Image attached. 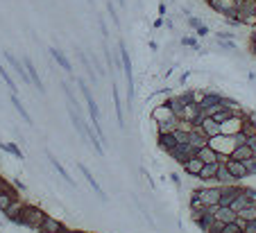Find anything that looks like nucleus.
Returning a JSON list of instances; mask_svg holds the SVG:
<instances>
[{
  "label": "nucleus",
  "instance_id": "a19ab883",
  "mask_svg": "<svg viewBox=\"0 0 256 233\" xmlns=\"http://www.w3.org/2000/svg\"><path fill=\"white\" fill-rule=\"evenodd\" d=\"M170 181H173V183H175L177 188H181V179H179L177 172H170Z\"/></svg>",
  "mask_w": 256,
  "mask_h": 233
},
{
  "label": "nucleus",
  "instance_id": "0eeeda50",
  "mask_svg": "<svg viewBox=\"0 0 256 233\" xmlns=\"http://www.w3.org/2000/svg\"><path fill=\"white\" fill-rule=\"evenodd\" d=\"M195 152H197V150L191 145V143H177L173 150L168 152V156L181 165V163H186V161H188L191 156H195Z\"/></svg>",
  "mask_w": 256,
  "mask_h": 233
},
{
  "label": "nucleus",
  "instance_id": "20e7f679",
  "mask_svg": "<svg viewBox=\"0 0 256 233\" xmlns=\"http://www.w3.org/2000/svg\"><path fill=\"white\" fill-rule=\"evenodd\" d=\"M118 57H120V66L125 70V82H127V98H134V75H131V59H129V52H127L125 43L120 41L118 43Z\"/></svg>",
  "mask_w": 256,
  "mask_h": 233
},
{
  "label": "nucleus",
  "instance_id": "7ed1b4c3",
  "mask_svg": "<svg viewBox=\"0 0 256 233\" xmlns=\"http://www.w3.org/2000/svg\"><path fill=\"white\" fill-rule=\"evenodd\" d=\"M193 195H197L200 202H202L206 208H211V206H220L222 186H202V188H197V190H193Z\"/></svg>",
  "mask_w": 256,
  "mask_h": 233
},
{
  "label": "nucleus",
  "instance_id": "c756f323",
  "mask_svg": "<svg viewBox=\"0 0 256 233\" xmlns=\"http://www.w3.org/2000/svg\"><path fill=\"white\" fill-rule=\"evenodd\" d=\"M50 54H52V59H54V61H57V64H59L61 68H64V70H68V73H71V70H73L71 61H68V59H66V54L61 52L59 48H50Z\"/></svg>",
  "mask_w": 256,
  "mask_h": 233
},
{
  "label": "nucleus",
  "instance_id": "a211bd4d",
  "mask_svg": "<svg viewBox=\"0 0 256 233\" xmlns=\"http://www.w3.org/2000/svg\"><path fill=\"white\" fill-rule=\"evenodd\" d=\"M168 118H177L173 113V109H170V104H168V102H161L159 106H154V111H152V120H154V123L168 120Z\"/></svg>",
  "mask_w": 256,
  "mask_h": 233
},
{
  "label": "nucleus",
  "instance_id": "412c9836",
  "mask_svg": "<svg viewBox=\"0 0 256 233\" xmlns=\"http://www.w3.org/2000/svg\"><path fill=\"white\" fill-rule=\"evenodd\" d=\"M215 181H218V186H231V183H238V181L233 179V175L229 172V168H227V163H220V168H218V177H215Z\"/></svg>",
  "mask_w": 256,
  "mask_h": 233
},
{
  "label": "nucleus",
  "instance_id": "ddd939ff",
  "mask_svg": "<svg viewBox=\"0 0 256 233\" xmlns=\"http://www.w3.org/2000/svg\"><path fill=\"white\" fill-rule=\"evenodd\" d=\"M240 129H243V116H231L229 120H225L220 125V134L233 136V134H238Z\"/></svg>",
  "mask_w": 256,
  "mask_h": 233
},
{
  "label": "nucleus",
  "instance_id": "603ef678",
  "mask_svg": "<svg viewBox=\"0 0 256 233\" xmlns=\"http://www.w3.org/2000/svg\"><path fill=\"white\" fill-rule=\"evenodd\" d=\"M204 2H206V5H208V0H204Z\"/></svg>",
  "mask_w": 256,
  "mask_h": 233
},
{
  "label": "nucleus",
  "instance_id": "c85d7f7f",
  "mask_svg": "<svg viewBox=\"0 0 256 233\" xmlns=\"http://www.w3.org/2000/svg\"><path fill=\"white\" fill-rule=\"evenodd\" d=\"M113 93V106H116V118H118V125L125 129V118H123V104H120V93H118V86L111 88Z\"/></svg>",
  "mask_w": 256,
  "mask_h": 233
},
{
  "label": "nucleus",
  "instance_id": "aec40b11",
  "mask_svg": "<svg viewBox=\"0 0 256 233\" xmlns=\"http://www.w3.org/2000/svg\"><path fill=\"white\" fill-rule=\"evenodd\" d=\"M181 168H184V172H186L188 177H195V179H197V175L202 172L204 163H202V161H200L197 156H191L188 161H186V163H181Z\"/></svg>",
  "mask_w": 256,
  "mask_h": 233
},
{
  "label": "nucleus",
  "instance_id": "a878e982",
  "mask_svg": "<svg viewBox=\"0 0 256 233\" xmlns=\"http://www.w3.org/2000/svg\"><path fill=\"white\" fill-rule=\"evenodd\" d=\"M179 127V118H168V120H161L156 123V134H173Z\"/></svg>",
  "mask_w": 256,
  "mask_h": 233
},
{
  "label": "nucleus",
  "instance_id": "4be33fe9",
  "mask_svg": "<svg viewBox=\"0 0 256 233\" xmlns=\"http://www.w3.org/2000/svg\"><path fill=\"white\" fill-rule=\"evenodd\" d=\"M254 156V150H252L247 143H243V145H236L233 147V152L229 154V158H236V161H247V158Z\"/></svg>",
  "mask_w": 256,
  "mask_h": 233
},
{
  "label": "nucleus",
  "instance_id": "79ce46f5",
  "mask_svg": "<svg viewBox=\"0 0 256 233\" xmlns=\"http://www.w3.org/2000/svg\"><path fill=\"white\" fill-rule=\"evenodd\" d=\"M247 145L254 150V154H256V136H252V138H247Z\"/></svg>",
  "mask_w": 256,
  "mask_h": 233
},
{
  "label": "nucleus",
  "instance_id": "864d4df0",
  "mask_svg": "<svg viewBox=\"0 0 256 233\" xmlns=\"http://www.w3.org/2000/svg\"><path fill=\"white\" fill-rule=\"evenodd\" d=\"M0 233H2V231H0Z\"/></svg>",
  "mask_w": 256,
  "mask_h": 233
},
{
  "label": "nucleus",
  "instance_id": "2eb2a0df",
  "mask_svg": "<svg viewBox=\"0 0 256 233\" xmlns=\"http://www.w3.org/2000/svg\"><path fill=\"white\" fill-rule=\"evenodd\" d=\"M195 156L202 161V163H218L220 161V154L213 150L211 145H204V147H200V150L195 152Z\"/></svg>",
  "mask_w": 256,
  "mask_h": 233
},
{
  "label": "nucleus",
  "instance_id": "cd10ccee",
  "mask_svg": "<svg viewBox=\"0 0 256 233\" xmlns=\"http://www.w3.org/2000/svg\"><path fill=\"white\" fill-rule=\"evenodd\" d=\"M156 143H159V147H161V150H163V152H166V154H168V152H170L175 145H177V138H175V131H173V134H159V140H156Z\"/></svg>",
  "mask_w": 256,
  "mask_h": 233
},
{
  "label": "nucleus",
  "instance_id": "58836bf2",
  "mask_svg": "<svg viewBox=\"0 0 256 233\" xmlns=\"http://www.w3.org/2000/svg\"><path fill=\"white\" fill-rule=\"evenodd\" d=\"M245 195H247V199H250L252 204H256V188H243Z\"/></svg>",
  "mask_w": 256,
  "mask_h": 233
},
{
  "label": "nucleus",
  "instance_id": "7c9ffc66",
  "mask_svg": "<svg viewBox=\"0 0 256 233\" xmlns=\"http://www.w3.org/2000/svg\"><path fill=\"white\" fill-rule=\"evenodd\" d=\"M12 104H14V109H16L18 113H21V118H23L25 123H27V125H32V116H30V113H27V109H25V106H23V102L18 100V95H16V93H12Z\"/></svg>",
  "mask_w": 256,
  "mask_h": 233
},
{
  "label": "nucleus",
  "instance_id": "1a4fd4ad",
  "mask_svg": "<svg viewBox=\"0 0 256 233\" xmlns=\"http://www.w3.org/2000/svg\"><path fill=\"white\" fill-rule=\"evenodd\" d=\"M213 210V217L222 224H229V222H236L238 220V213L231 208V206H211Z\"/></svg>",
  "mask_w": 256,
  "mask_h": 233
},
{
  "label": "nucleus",
  "instance_id": "de8ad7c7",
  "mask_svg": "<svg viewBox=\"0 0 256 233\" xmlns=\"http://www.w3.org/2000/svg\"><path fill=\"white\" fill-rule=\"evenodd\" d=\"M250 41L256 43V27H252V34H250Z\"/></svg>",
  "mask_w": 256,
  "mask_h": 233
},
{
  "label": "nucleus",
  "instance_id": "9b49d317",
  "mask_svg": "<svg viewBox=\"0 0 256 233\" xmlns=\"http://www.w3.org/2000/svg\"><path fill=\"white\" fill-rule=\"evenodd\" d=\"M227 168H229V172L233 175V179L236 181H243L250 177V172H247V165H245V161H236V158H227Z\"/></svg>",
  "mask_w": 256,
  "mask_h": 233
},
{
  "label": "nucleus",
  "instance_id": "c03bdc74",
  "mask_svg": "<svg viewBox=\"0 0 256 233\" xmlns=\"http://www.w3.org/2000/svg\"><path fill=\"white\" fill-rule=\"evenodd\" d=\"M188 77H191V73H184V75L179 77V84H186V79H188Z\"/></svg>",
  "mask_w": 256,
  "mask_h": 233
},
{
  "label": "nucleus",
  "instance_id": "39448f33",
  "mask_svg": "<svg viewBox=\"0 0 256 233\" xmlns=\"http://www.w3.org/2000/svg\"><path fill=\"white\" fill-rule=\"evenodd\" d=\"M208 145L213 147L218 154H225V156H229V154L233 152V147H236V138H233V136L218 134V136H213V138H208Z\"/></svg>",
  "mask_w": 256,
  "mask_h": 233
},
{
  "label": "nucleus",
  "instance_id": "f3484780",
  "mask_svg": "<svg viewBox=\"0 0 256 233\" xmlns=\"http://www.w3.org/2000/svg\"><path fill=\"white\" fill-rule=\"evenodd\" d=\"M64 224H61L57 217H50V215H46V220H43V224L39 227V233H59V231H64Z\"/></svg>",
  "mask_w": 256,
  "mask_h": 233
},
{
  "label": "nucleus",
  "instance_id": "c9c22d12",
  "mask_svg": "<svg viewBox=\"0 0 256 233\" xmlns=\"http://www.w3.org/2000/svg\"><path fill=\"white\" fill-rule=\"evenodd\" d=\"M0 77L5 79V84H7V86H9V91H12V93H18L16 84H14V79H12V77H9V73H7V70H5V66H2V64H0Z\"/></svg>",
  "mask_w": 256,
  "mask_h": 233
},
{
  "label": "nucleus",
  "instance_id": "6ab92c4d",
  "mask_svg": "<svg viewBox=\"0 0 256 233\" xmlns=\"http://www.w3.org/2000/svg\"><path fill=\"white\" fill-rule=\"evenodd\" d=\"M77 168H79V172H82V175H84V179H86V181H89V183H91V188L96 190V195H98V197H100V199H107V195H104V190H102V188H100V183H98V181L93 179V175H91V170L86 168V165H84V163H77Z\"/></svg>",
  "mask_w": 256,
  "mask_h": 233
},
{
  "label": "nucleus",
  "instance_id": "f03ea898",
  "mask_svg": "<svg viewBox=\"0 0 256 233\" xmlns=\"http://www.w3.org/2000/svg\"><path fill=\"white\" fill-rule=\"evenodd\" d=\"M43 220H46V210L39 208V206L25 204L23 215H21V220H18V227L32 229V231H39V227L43 224Z\"/></svg>",
  "mask_w": 256,
  "mask_h": 233
},
{
  "label": "nucleus",
  "instance_id": "bb28decb",
  "mask_svg": "<svg viewBox=\"0 0 256 233\" xmlns=\"http://www.w3.org/2000/svg\"><path fill=\"white\" fill-rule=\"evenodd\" d=\"M247 138H252V136H256V118L250 116V113H245L243 116V129H240Z\"/></svg>",
  "mask_w": 256,
  "mask_h": 233
},
{
  "label": "nucleus",
  "instance_id": "8fccbe9b",
  "mask_svg": "<svg viewBox=\"0 0 256 233\" xmlns=\"http://www.w3.org/2000/svg\"><path fill=\"white\" fill-rule=\"evenodd\" d=\"M5 186H7V181L2 179V177H0V190H2V188H5Z\"/></svg>",
  "mask_w": 256,
  "mask_h": 233
},
{
  "label": "nucleus",
  "instance_id": "dca6fc26",
  "mask_svg": "<svg viewBox=\"0 0 256 233\" xmlns=\"http://www.w3.org/2000/svg\"><path fill=\"white\" fill-rule=\"evenodd\" d=\"M23 208H25V202H21V197L14 202L12 206L7 210H2V215L7 217L9 222H14V224H18V220H21V215H23Z\"/></svg>",
  "mask_w": 256,
  "mask_h": 233
},
{
  "label": "nucleus",
  "instance_id": "49530a36",
  "mask_svg": "<svg viewBox=\"0 0 256 233\" xmlns=\"http://www.w3.org/2000/svg\"><path fill=\"white\" fill-rule=\"evenodd\" d=\"M161 25H163V18H161V16H159V18H156V21H154V27H156V29H159V27H161Z\"/></svg>",
  "mask_w": 256,
  "mask_h": 233
},
{
  "label": "nucleus",
  "instance_id": "a18cd8bd",
  "mask_svg": "<svg viewBox=\"0 0 256 233\" xmlns=\"http://www.w3.org/2000/svg\"><path fill=\"white\" fill-rule=\"evenodd\" d=\"M163 14H166V2H161L159 5V16H163Z\"/></svg>",
  "mask_w": 256,
  "mask_h": 233
},
{
  "label": "nucleus",
  "instance_id": "423d86ee",
  "mask_svg": "<svg viewBox=\"0 0 256 233\" xmlns=\"http://www.w3.org/2000/svg\"><path fill=\"white\" fill-rule=\"evenodd\" d=\"M208 7L225 18H236V12H238V2L236 0H208Z\"/></svg>",
  "mask_w": 256,
  "mask_h": 233
},
{
  "label": "nucleus",
  "instance_id": "f257e3e1",
  "mask_svg": "<svg viewBox=\"0 0 256 233\" xmlns=\"http://www.w3.org/2000/svg\"><path fill=\"white\" fill-rule=\"evenodd\" d=\"M77 86L82 91L84 100H86V109H89V116H91V123H93V129H96V134L100 140H104V131H102V120H100V109H98L96 100H93V93H91V88L86 86L84 79H77Z\"/></svg>",
  "mask_w": 256,
  "mask_h": 233
},
{
  "label": "nucleus",
  "instance_id": "473e14b6",
  "mask_svg": "<svg viewBox=\"0 0 256 233\" xmlns=\"http://www.w3.org/2000/svg\"><path fill=\"white\" fill-rule=\"evenodd\" d=\"M250 204H252V202H250V199H247L245 190H240V195H238V197H236V199H233V202H231V208L236 210V213H240V210H243L245 206H250Z\"/></svg>",
  "mask_w": 256,
  "mask_h": 233
},
{
  "label": "nucleus",
  "instance_id": "4468645a",
  "mask_svg": "<svg viewBox=\"0 0 256 233\" xmlns=\"http://www.w3.org/2000/svg\"><path fill=\"white\" fill-rule=\"evenodd\" d=\"M23 66H25V70H27V75H30L32 86H34L36 91H39V93H46L41 77H39V73H36V68H34V64H32V59H30V57H25V59H23Z\"/></svg>",
  "mask_w": 256,
  "mask_h": 233
},
{
  "label": "nucleus",
  "instance_id": "e433bc0d",
  "mask_svg": "<svg viewBox=\"0 0 256 233\" xmlns=\"http://www.w3.org/2000/svg\"><path fill=\"white\" fill-rule=\"evenodd\" d=\"M181 46L193 48V50H200V41H197L195 36H181Z\"/></svg>",
  "mask_w": 256,
  "mask_h": 233
},
{
  "label": "nucleus",
  "instance_id": "f8f14e48",
  "mask_svg": "<svg viewBox=\"0 0 256 233\" xmlns=\"http://www.w3.org/2000/svg\"><path fill=\"white\" fill-rule=\"evenodd\" d=\"M16 199H18V192H16V188H14V183H7V186L0 190V210H7Z\"/></svg>",
  "mask_w": 256,
  "mask_h": 233
},
{
  "label": "nucleus",
  "instance_id": "2f4dec72",
  "mask_svg": "<svg viewBox=\"0 0 256 233\" xmlns=\"http://www.w3.org/2000/svg\"><path fill=\"white\" fill-rule=\"evenodd\" d=\"M0 150L2 152H7V154H12L14 158H18V161H23V152H21V147L16 145V143H2V140H0Z\"/></svg>",
  "mask_w": 256,
  "mask_h": 233
},
{
  "label": "nucleus",
  "instance_id": "4c0bfd02",
  "mask_svg": "<svg viewBox=\"0 0 256 233\" xmlns=\"http://www.w3.org/2000/svg\"><path fill=\"white\" fill-rule=\"evenodd\" d=\"M107 7H109V16H111V21L116 23V27H120V18H118V12H116V7H113L111 2H109Z\"/></svg>",
  "mask_w": 256,
  "mask_h": 233
},
{
  "label": "nucleus",
  "instance_id": "72a5a7b5",
  "mask_svg": "<svg viewBox=\"0 0 256 233\" xmlns=\"http://www.w3.org/2000/svg\"><path fill=\"white\" fill-rule=\"evenodd\" d=\"M238 217H240V220H245V222H252V220H256V204L245 206V208L238 213Z\"/></svg>",
  "mask_w": 256,
  "mask_h": 233
},
{
  "label": "nucleus",
  "instance_id": "9d476101",
  "mask_svg": "<svg viewBox=\"0 0 256 233\" xmlns=\"http://www.w3.org/2000/svg\"><path fill=\"white\" fill-rule=\"evenodd\" d=\"M5 59H7V64L14 68V73L21 77V82H23V84H32L30 82V75H27V70H25V66H23V61H18V59L14 57L12 52H7V50H5Z\"/></svg>",
  "mask_w": 256,
  "mask_h": 233
},
{
  "label": "nucleus",
  "instance_id": "5701e85b",
  "mask_svg": "<svg viewBox=\"0 0 256 233\" xmlns=\"http://www.w3.org/2000/svg\"><path fill=\"white\" fill-rule=\"evenodd\" d=\"M200 127H202V131L208 136V138H213V136L220 134V123H215L213 118H202V123H200Z\"/></svg>",
  "mask_w": 256,
  "mask_h": 233
},
{
  "label": "nucleus",
  "instance_id": "37998d69",
  "mask_svg": "<svg viewBox=\"0 0 256 233\" xmlns=\"http://www.w3.org/2000/svg\"><path fill=\"white\" fill-rule=\"evenodd\" d=\"M14 188H16V190H25V186L18 179H14Z\"/></svg>",
  "mask_w": 256,
  "mask_h": 233
},
{
  "label": "nucleus",
  "instance_id": "3c124183",
  "mask_svg": "<svg viewBox=\"0 0 256 233\" xmlns=\"http://www.w3.org/2000/svg\"><path fill=\"white\" fill-rule=\"evenodd\" d=\"M116 2H118L120 7H125V0H116Z\"/></svg>",
  "mask_w": 256,
  "mask_h": 233
},
{
  "label": "nucleus",
  "instance_id": "b1692460",
  "mask_svg": "<svg viewBox=\"0 0 256 233\" xmlns=\"http://www.w3.org/2000/svg\"><path fill=\"white\" fill-rule=\"evenodd\" d=\"M186 23H188V27L191 29H195V34L197 36H208V32H211V29H208V25H204L202 21H200V18L197 16H186Z\"/></svg>",
  "mask_w": 256,
  "mask_h": 233
},
{
  "label": "nucleus",
  "instance_id": "6e6552de",
  "mask_svg": "<svg viewBox=\"0 0 256 233\" xmlns=\"http://www.w3.org/2000/svg\"><path fill=\"white\" fill-rule=\"evenodd\" d=\"M218 168H220V161H218V163H204V168H202V172L197 175V179L202 181L204 186H218V181H215Z\"/></svg>",
  "mask_w": 256,
  "mask_h": 233
},
{
  "label": "nucleus",
  "instance_id": "ea45409f",
  "mask_svg": "<svg viewBox=\"0 0 256 233\" xmlns=\"http://www.w3.org/2000/svg\"><path fill=\"white\" fill-rule=\"evenodd\" d=\"M245 233H256V220H252V222L245 224Z\"/></svg>",
  "mask_w": 256,
  "mask_h": 233
},
{
  "label": "nucleus",
  "instance_id": "09e8293b",
  "mask_svg": "<svg viewBox=\"0 0 256 233\" xmlns=\"http://www.w3.org/2000/svg\"><path fill=\"white\" fill-rule=\"evenodd\" d=\"M250 50H252V54L256 57V43H254V41H250Z\"/></svg>",
  "mask_w": 256,
  "mask_h": 233
},
{
  "label": "nucleus",
  "instance_id": "393cba45",
  "mask_svg": "<svg viewBox=\"0 0 256 233\" xmlns=\"http://www.w3.org/2000/svg\"><path fill=\"white\" fill-rule=\"evenodd\" d=\"M46 154H48V161H50V163H52V168L57 170V175H59L64 181H68L71 186H75V179H73V177L68 175V172H66V168L59 163V161H57V156H54V154H50V152H46Z\"/></svg>",
  "mask_w": 256,
  "mask_h": 233
},
{
  "label": "nucleus",
  "instance_id": "f704fd0d",
  "mask_svg": "<svg viewBox=\"0 0 256 233\" xmlns=\"http://www.w3.org/2000/svg\"><path fill=\"white\" fill-rule=\"evenodd\" d=\"M218 46L225 50V52H236V41L233 39H222V36H215Z\"/></svg>",
  "mask_w": 256,
  "mask_h": 233
}]
</instances>
